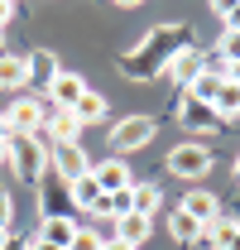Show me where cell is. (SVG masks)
Here are the masks:
<instances>
[{"label":"cell","instance_id":"25","mask_svg":"<svg viewBox=\"0 0 240 250\" xmlns=\"http://www.w3.org/2000/svg\"><path fill=\"white\" fill-rule=\"evenodd\" d=\"M34 72L53 82V72H58V58H53V53H29V77H34Z\"/></svg>","mask_w":240,"mask_h":250},{"label":"cell","instance_id":"26","mask_svg":"<svg viewBox=\"0 0 240 250\" xmlns=\"http://www.w3.org/2000/svg\"><path fill=\"white\" fill-rule=\"evenodd\" d=\"M216 15H221V29H240V0H231V5H216Z\"/></svg>","mask_w":240,"mask_h":250},{"label":"cell","instance_id":"3","mask_svg":"<svg viewBox=\"0 0 240 250\" xmlns=\"http://www.w3.org/2000/svg\"><path fill=\"white\" fill-rule=\"evenodd\" d=\"M168 173L173 178H187V183H197V178H207L211 173V149L202 140H182L168 149Z\"/></svg>","mask_w":240,"mask_h":250},{"label":"cell","instance_id":"29","mask_svg":"<svg viewBox=\"0 0 240 250\" xmlns=\"http://www.w3.org/2000/svg\"><path fill=\"white\" fill-rule=\"evenodd\" d=\"M10 140V121H5V111H0V145Z\"/></svg>","mask_w":240,"mask_h":250},{"label":"cell","instance_id":"16","mask_svg":"<svg viewBox=\"0 0 240 250\" xmlns=\"http://www.w3.org/2000/svg\"><path fill=\"white\" fill-rule=\"evenodd\" d=\"M77 226H82L77 217H43V226H39V241H48V246L67 250V246H72V236H77Z\"/></svg>","mask_w":240,"mask_h":250},{"label":"cell","instance_id":"34","mask_svg":"<svg viewBox=\"0 0 240 250\" xmlns=\"http://www.w3.org/2000/svg\"><path fill=\"white\" fill-rule=\"evenodd\" d=\"M236 183H240V154H236Z\"/></svg>","mask_w":240,"mask_h":250},{"label":"cell","instance_id":"22","mask_svg":"<svg viewBox=\"0 0 240 250\" xmlns=\"http://www.w3.org/2000/svg\"><path fill=\"white\" fill-rule=\"evenodd\" d=\"M72 116L82 121V130H87V125H96V121H106V96H101V92H87L77 106H72Z\"/></svg>","mask_w":240,"mask_h":250},{"label":"cell","instance_id":"28","mask_svg":"<svg viewBox=\"0 0 240 250\" xmlns=\"http://www.w3.org/2000/svg\"><path fill=\"white\" fill-rule=\"evenodd\" d=\"M15 15H20V5H15V0H0V34H5V24H10Z\"/></svg>","mask_w":240,"mask_h":250},{"label":"cell","instance_id":"35","mask_svg":"<svg viewBox=\"0 0 240 250\" xmlns=\"http://www.w3.org/2000/svg\"><path fill=\"white\" fill-rule=\"evenodd\" d=\"M0 53H5V34H0Z\"/></svg>","mask_w":240,"mask_h":250},{"label":"cell","instance_id":"9","mask_svg":"<svg viewBox=\"0 0 240 250\" xmlns=\"http://www.w3.org/2000/svg\"><path fill=\"white\" fill-rule=\"evenodd\" d=\"M87 92H91L87 77H82V72H67V67H58V72H53V82H48V101H53L58 111H72Z\"/></svg>","mask_w":240,"mask_h":250},{"label":"cell","instance_id":"19","mask_svg":"<svg viewBox=\"0 0 240 250\" xmlns=\"http://www.w3.org/2000/svg\"><path fill=\"white\" fill-rule=\"evenodd\" d=\"M72 212H77V207H87V212H96V207H101V197H106V192H101V183H96V178H91V173H82V178H72Z\"/></svg>","mask_w":240,"mask_h":250},{"label":"cell","instance_id":"2","mask_svg":"<svg viewBox=\"0 0 240 250\" xmlns=\"http://www.w3.org/2000/svg\"><path fill=\"white\" fill-rule=\"evenodd\" d=\"M48 159H53L48 135H10V173H15V178L39 183V178L48 173Z\"/></svg>","mask_w":240,"mask_h":250},{"label":"cell","instance_id":"33","mask_svg":"<svg viewBox=\"0 0 240 250\" xmlns=\"http://www.w3.org/2000/svg\"><path fill=\"white\" fill-rule=\"evenodd\" d=\"M5 250H29V241H10V246H5Z\"/></svg>","mask_w":240,"mask_h":250},{"label":"cell","instance_id":"30","mask_svg":"<svg viewBox=\"0 0 240 250\" xmlns=\"http://www.w3.org/2000/svg\"><path fill=\"white\" fill-rule=\"evenodd\" d=\"M29 250H58V246H48V241H39V236H34V241H29Z\"/></svg>","mask_w":240,"mask_h":250},{"label":"cell","instance_id":"24","mask_svg":"<svg viewBox=\"0 0 240 250\" xmlns=\"http://www.w3.org/2000/svg\"><path fill=\"white\" fill-rule=\"evenodd\" d=\"M67 250H106V236H101L96 226H77V236H72Z\"/></svg>","mask_w":240,"mask_h":250},{"label":"cell","instance_id":"31","mask_svg":"<svg viewBox=\"0 0 240 250\" xmlns=\"http://www.w3.org/2000/svg\"><path fill=\"white\" fill-rule=\"evenodd\" d=\"M106 250H135V246H125V241H116V236H111V241H106Z\"/></svg>","mask_w":240,"mask_h":250},{"label":"cell","instance_id":"13","mask_svg":"<svg viewBox=\"0 0 240 250\" xmlns=\"http://www.w3.org/2000/svg\"><path fill=\"white\" fill-rule=\"evenodd\" d=\"M91 178L101 183V192H120V188L135 183V173H130L125 159H101V164H91Z\"/></svg>","mask_w":240,"mask_h":250},{"label":"cell","instance_id":"32","mask_svg":"<svg viewBox=\"0 0 240 250\" xmlns=\"http://www.w3.org/2000/svg\"><path fill=\"white\" fill-rule=\"evenodd\" d=\"M10 241H15V236H10V231H5V226H0V250L10 246Z\"/></svg>","mask_w":240,"mask_h":250},{"label":"cell","instance_id":"12","mask_svg":"<svg viewBox=\"0 0 240 250\" xmlns=\"http://www.w3.org/2000/svg\"><path fill=\"white\" fill-rule=\"evenodd\" d=\"M29 87V53H0V92H24Z\"/></svg>","mask_w":240,"mask_h":250},{"label":"cell","instance_id":"6","mask_svg":"<svg viewBox=\"0 0 240 250\" xmlns=\"http://www.w3.org/2000/svg\"><path fill=\"white\" fill-rule=\"evenodd\" d=\"M202 72H207V48H192V43L178 48V53L168 58V67H163V77H168L178 92H192V82H197Z\"/></svg>","mask_w":240,"mask_h":250},{"label":"cell","instance_id":"4","mask_svg":"<svg viewBox=\"0 0 240 250\" xmlns=\"http://www.w3.org/2000/svg\"><path fill=\"white\" fill-rule=\"evenodd\" d=\"M5 121H10V135H43V125H48V106H43L39 96L20 92L10 106H5Z\"/></svg>","mask_w":240,"mask_h":250},{"label":"cell","instance_id":"14","mask_svg":"<svg viewBox=\"0 0 240 250\" xmlns=\"http://www.w3.org/2000/svg\"><path fill=\"white\" fill-rule=\"evenodd\" d=\"M43 130H48V140H53V145H82V121H77L72 111H58V106H53Z\"/></svg>","mask_w":240,"mask_h":250},{"label":"cell","instance_id":"23","mask_svg":"<svg viewBox=\"0 0 240 250\" xmlns=\"http://www.w3.org/2000/svg\"><path fill=\"white\" fill-rule=\"evenodd\" d=\"M221 82H226V77H221V72H211V67H207V72H202V77L192 82V96H197V101H207V106H211V101H216V92H221Z\"/></svg>","mask_w":240,"mask_h":250},{"label":"cell","instance_id":"17","mask_svg":"<svg viewBox=\"0 0 240 250\" xmlns=\"http://www.w3.org/2000/svg\"><path fill=\"white\" fill-rule=\"evenodd\" d=\"M202 241H211L216 250H240V217H216L202 231Z\"/></svg>","mask_w":240,"mask_h":250},{"label":"cell","instance_id":"5","mask_svg":"<svg viewBox=\"0 0 240 250\" xmlns=\"http://www.w3.org/2000/svg\"><path fill=\"white\" fill-rule=\"evenodd\" d=\"M34 192H39L43 217H72V188H67V178H62L58 168H48V173L34 183Z\"/></svg>","mask_w":240,"mask_h":250},{"label":"cell","instance_id":"18","mask_svg":"<svg viewBox=\"0 0 240 250\" xmlns=\"http://www.w3.org/2000/svg\"><path fill=\"white\" fill-rule=\"evenodd\" d=\"M202 231H207V226H202V221H192L182 207L168 212V236H173L178 246H197V241H202Z\"/></svg>","mask_w":240,"mask_h":250},{"label":"cell","instance_id":"27","mask_svg":"<svg viewBox=\"0 0 240 250\" xmlns=\"http://www.w3.org/2000/svg\"><path fill=\"white\" fill-rule=\"evenodd\" d=\"M0 226H5V231L15 226V197H10L5 188H0Z\"/></svg>","mask_w":240,"mask_h":250},{"label":"cell","instance_id":"15","mask_svg":"<svg viewBox=\"0 0 240 250\" xmlns=\"http://www.w3.org/2000/svg\"><path fill=\"white\" fill-rule=\"evenodd\" d=\"M149 231H154V217H140V212H125L116 221V241H125V246H135V250L149 241Z\"/></svg>","mask_w":240,"mask_h":250},{"label":"cell","instance_id":"1","mask_svg":"<svg viewBox=\"0 0 240 250\" xmlns=\"http://www.w3.org/2000/svg\"><path fill=\"white\" fill-rule=\"evenodd\" d=\"M178 48H187V24H154L130 53H120V72L130 82H149V77H159L168 67V58Z\"/></svg>","mask_w":240,"mask_h":250},{"label":"cell","instance_id":"10","mask_svg":"<svg viewBox=\"0 0 240 250\" xmlns=\"http://www.w3.org/2000/svg\"><path fill=\"white\" fill-rule=\"evenodd\" d=\"M48 168H58L62 178L72 183V178L91 173V154L82 149V145H53V159H48Z\"/></svg>","mask_w":240,"mask_h":250},{"label":"cell","instance_id":"8","mask_svg":"<svg viewBox=\"0 0 240 250\" xmlns=\"http://www.w3.org/2000/svg\"><path fill=\"white\" fill-rule=\"evenodd\" d=\"M154 130H159V125H154L149 116H125V121L111 130V145H116L120 154H130V149H144V145L154 140Z\"/></svg>","mask_w":240,"mask_h":250},{"label":"cell","instance_id":"20","mask_svg":"<svg viewBox=\"0 0 240 250\" xmlns=\"http://www.w3.org/2000/svg\"><path fill=\"white\" fill-rule=\"evenodd\" d=\"M211 111H216V121H236L240 116V82H221V92H216V101H211Z\"/></svg>","mask_w":240,"mask_h":250},{"label":"cell","instance_id":"7","mask_svg":"<svg viewBox=\"0 0 240 250\" xmlns=\"http://www.w3.org/2000/svg\"><path fill=\"white\" fill-rule=\"evenodd\" d=\"M173 116H178L182 130H197V135H211V130H221L216 111H211L207 101H197L192 92H178V106H173Z\"/></svg>","mask_w":240,"mask_h":250},{"label":"cell","instance_id":"11","mask_svg":"<svg viewBox=\"0 0 240 250\" xmlns=\"http://www.w3.org/2000/svg\"><path fill=\"white\" fill-rule=\"evenodd\" d=\"M178 207H182L192 221H202V226H211V221L221 217V197H216V192H207V188H192V192H182Z\"/></svg>","mask_w":240,"mask_h":250},{"label":"cell","instance_id":"21","mask_svg":"<svg viewBox=\"0 0 240 250\" xmlns=\"http://www.w3.org/2000/svg\"><path fill=\"white\" fill-rule=\"evenodd\" d=\"M130 197H135V212H140V217H154V212L163 207V188L159 183H135Z\"/></svg>","mask_w":240,"mask_h":250}]
</instances>
